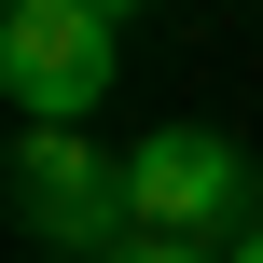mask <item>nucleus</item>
<instances>
[{
    "mask_svg": "<svg viewBox=\"0 0 263 263\" xmlns=\"http://www.w3.org/2000/svg\"><path fill=\"white\" fill-rule=\"evenodd\" d=\"M0 194H14V222H28L42 250H83V263H111L125 236H139L125 153H111L97 125H14V166H0Z\"/></svg>",
    "mask_w": 263,
    "mask_h": 263,
    "instance_id": "1",
    "label": "nucleus"
},
{
    "mask_svg": "<svg viewBox=\"0 0 263 263\" xmlns=\"http://www.w3.org/2000/svg\"><path fill=\"white\" fill-rule=\"evenodd\" d=\"M0 97L28 125H97V97H111V0H14L0 14Z\"/></svg>",
    "mask_w": 263,
    "mask_h": 263,
    "instance_id": "2",
    "label": "nucleus"
},
{
    "mask_svg": "<svg viewBox=\"0 0 263 263\" xmlns=\"http://www.w3.org/2000/svg\"><path fill=\"white\" fill-rule=\"evenodd\" d=\"M125 194H139V236H250V153L236 139H208V125H153L139 153H125Z\"/></svg>",
    "mask_w": 263,
    "mask_h": 263,
    "instance_id": "3",
    "label": "nucleus"
},
{
    "mask_svg": "<svg viewBox=\"0 0 263 263\" xmlns=\"http://www.w3.org/2000/svg\"><path fill=\"white\" fill-rule=\"evenodd\" d=\"M111 263H222V250H194V236H125Z\"/></svg>",
    "mask_w": 263,
    "mask_h": 263,
    "instance_id": "4",
    "label": "nucleus"
},
{
    "mask_svg": "<svg viewBox=\"0 0 263 263\" xmlns=\"http://www.w3.org/2000/svg\"><path fill=\"white\" fill-rule=\"evenodd\" d=\"M222 263H263V222H250V236H236V250H222Z\"/></svg>",
    "mask_w": 263,
    "mask_h": 263,
    "instance_id": "5",
    "label": "nucleus"
}]
</instances>
